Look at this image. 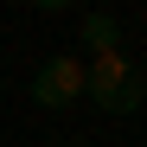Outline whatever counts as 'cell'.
Returning <instances> with one entry per match:
<instances>
[{
	"label": "cell",
	"instance_id": "6da1fadb",
	"mask_svg": "<svg viewBox=\"0 0 147 147\" xmlns=\"http://www.w3.org/2000/svg\"><path fill=\"white\" fill-rule=\"evenodd\" d=\"M83 96H90L102 115H134V109L147 102V77L134 70L128 51H102V58L83 64Z\"/></svg>",
	"mask_w": 147,
	"mask_h": 147
},
{
	"label": "cell",
	"instance_id": "7a4b0ae2",
	"mask_svg": "<svg viewBox=\"0 0 147 147\" xmlns=\"http://www.w3.org/2000/svg\"><path fill=\"white\" fill-rule=\"evenodd\" d=\"M32 102L38 109H77L83 102V58L77 51H51L38 70H32Z\"/></svg>",
	"mask_w": 147,
	"mask_h": 147
},
{
	"label": "cell",
	"instance_id": "3957f363",
	"mask_svg": "<svg viewBox=\"0 0 147 147\" xmlns=\"http://www.w3.org/2000/svg\"><path fill=\"white\" fill-rule=\"evenodd\" d=\"M77 38H83V51H90V58H102V51H121V26H115L109 13H83Z\"/></svg>",
	"mask_w": 147,
	"mask_h": 147
},
{
	"label": "cell",
	"instance_id": "277c9868",
	"mask_svg": "<svg viewBox=\"0 0 147 147\" xmlns=\"http://www.w3.org/2000/svg\"><path fill=\"white\" fill-rule=\"evenodd\" d=\"M32 7H38V13H70L77 0H32Z\"/></svg>",
	"mask_w": 147,
	"mask_h": 147
},
{
	"label": "cell",
	"instance_id": "5b68a950",
	"mask_svg": "<svg viewBox=\"0 0 147 147\" xmlns=\"http://www.w3.org/2000/svg\"><path fill=\"white\" fill-rule=\"evenodd\" d=\"M70 147H90V141H70Z\"/></svg>",
	"mask_w": 147,
	"mask_h": 147
}]
</instances>
